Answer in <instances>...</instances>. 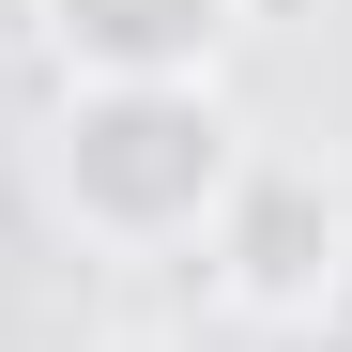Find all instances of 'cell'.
I'll use <instances>...</instances> for the list:
<instances>
[{
    "instance_id": "obj_1",
    "label": "cell",
    "mask_w": 352,
    "mask_h": 352,
    "mask_svg": "<svg viewBox=\"0 0 352 352\" xmlns=\"http://www.w3.org/2000/svg\"><path fill=\"white\" fill-rule=\"evenodd\" d=\"M261 138L230 123L214 77H138V92H62V123H46V199H62L77 245H199L230 168Z\"/></svg>"
},
{
    "instance_id": "obj_3",
    "label": "cell",
    "mask_w": 352,
    "mask_h": 352,
    "mask_svg": "<svg viewBox=\"0 0 352 352\" xmlns=\"http://www.w3.org/2000/svg\"><path fill=\"white\" fill-rule=\"evenodd\" d=\"M62 92H138V77H214L245 0H31Z\"/></svg>"
},
{
    "instance_id": "obj_2",
    "label": "cell",
    "mask_w": 352,
    "mask_h": 352,
    "mask_svg": "<svg viewBox=\"0 0 352 352\" xmlns=\"http://www.w3.org/2000/svg\"><path fill=\"white\" fill-rule=\"evenodd\" d=\"M199 261H214V307H245V322H322L337 291H352V199L322 184L307 153H245L230 199H214V230H199Z\"/></svg>"
},
{
    "instance_id": "obj_4",
    "label": "cell",
    "mask_w": 352,
    "mask_h": 352,
    "mask_svg": "<svg viewBox=\"0 0 352 352\" xmlns=\"http://www.w3.org/2000/svg\"><path fill=\"white\" fill-rule=\"evenodd\" d=\"M123 352H153V337H123Z\"/></svg>"
}]
</instances>
